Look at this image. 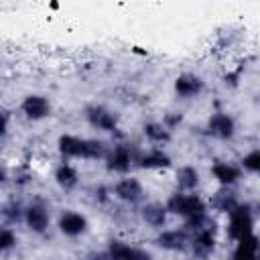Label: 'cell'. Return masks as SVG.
<instances>
[{
  "label": "cell",
  "mask_w": 260,
  "mask_h": 260,
  "mask_svg": "<svg viewBox=\"0 0 260 260\" xmlns=\"http://www.w3.org/2000/svg\"><path fill=\"white\" fill-rule=\"evenodd\" d=\"M59 152L69 158H104L110 154L102 140L79 138L71 134H63L59 138Z\"/></svg>",
  "instance_id": "1"
},
{
  "label": "cell",
  "mask_w": 260,
  "mask_h": 260,
  "mask_svg": "<svg viewBox=\"0 0 260 260\" xmlns=\"http://www.w3.org/2000/svg\"><path fill=\"white\" fill-rule=\"evenodd\" d=\"M167 209L169 213H175L179 217H183L185 221H193V219H199L205 213V203L199 195H193V193H175L167 199Z\"/></svg>",
  "instance_id": "2"
},
{
  "label": "cell",
  "mask_w": 260,
  "mask_h": 260,
  "mask_svg": "<svg viewBox=\"0 0 260 260\" xmlns=\"http://www.w3.org/2000/svg\"><path fill=\"white\" fill-rule=\"evenodd\" d=\"M254 228V217H252V209L248 203H240L232 213H230V221H228V236L232 240H242L246 236L252 234Z\"/></svg>",
  "instance_id": "3"
},
{
  "label": "cell",
  "mask_w": 260,
  "mask_h": 260,
  "mask_svg": "<svg viewBox=\"0 0 260 260\" xmlns=\"http://www.w3.org/2000/svg\"><path fill=\"white\" fill-rule=\"evenodd\" d=\"M85 118L98 130H104V132L118 130V116L114 112H110L108 108H104V106H89L85 110Z\"/></svg>",
  "instance_id": "4"
},
{
  "label": "cell",
  "mask_w": 260,
  "mask_h": 260,
  "mask_svg": "<svg viewBox=\"0 0 260 260\" xmlns=\"http://www.w3.org/2000/svg\"><path fill=\"white\" fill-rule=\"evenodd\" d=\"M207 132L219 140H230L236 134V122L230 114L215 112V114H211V118L207 122Z\"/></svg>",
  "instance_id": "5"
},
{
  "label": "cell",
  "mask_w": 260,
  "mask_h": 260,
  "mask_svg": "<svg viewBox=\"0 0 260 260\" xmlns=\"http://www.w3.org/2000/svg\"><path fill=\"white\" fill-rule=\"evenodd\" d=\"M106 162H108V169L114 173H128L134 162L132 148L128 144H116L106 156Z\"/></svg>",
  "instance_id": "6"
},
{
  "label": "cell",
  "mask_w": 260,
  "mask_h": 260,
  "mask_svg": "<svg viewBox=\"0 0 260 260\" xmlns=\"http://www.w3.org/2000/svg\"><path fill=\"white\" fill-rule=\"evenodd\" d=\"M189 244H191V238L185 228L183 230H165L156 236V246H160L165 250L183 252V250H187Z\"/></svg>",
  "instance_id": "7"
},
{
  "label": "cell",
  "mask_w": 260,
  "mask_h": 260,
  "mask_svg": "<svg viewBox=\"0 0 260 260\" xmlns=\"http://www.w3.org/2000/svg\"><path fill=\"white\" fill-rule=\"evenodd\" d=\"M114 195H116L120 201L138 203V201L144 197V189H142V185H140L138 179H134V177H124V179H120V181L114 185Z\"/></svg>",
  "instance_id": "8"
},
{
  "label": "cell",
  "mask_w": 260,
  "mask_h": 260,
  "mask_svg": "<svg viewBox=\"0 0 260 260\" xmlns=\"http://www.w3.org/2000/svg\"><path fill=\"white\" fill-rule=\"evenodd\" d=\"M108 256L110 260H152L150 254H146L144 250H138L126 242L120 240H112L108 246Z\"/></svg>",
  "instance_id": "9"
},
{
  "label": "cell",
  "mask_w": 260,
  "mask_h": 260,
  "mask_svg": "<svg viewBox=\"0 0 260 260\" xmlns=\"http://www.w3.org/2000/svg\"><path fill=\"white\" fill-rule=\"evenodd\" d=\"M20 110L28 120H43L51 114V104L43 95H26L20 104Z\"/></svg>",
  "instance_id": "10"
},
{
  "label": "cell",
  "mask_w": 260,
  "mask_h": 260,
  "mask_svg": "<svg viewBox=\"0 0 260 260\" xmlns=\"http://www.w3.org/2000/svg\"><path fill=\"white\" fill-rule=\"evenodd\" d=\"M24 223L28 225L30 232L43 234V232L49 228V213H47L45 205H41V203H30L28 207H24Z\"/></svg>",
  "instance_id": "11"
},
{
  "label": "cell",
  "mask_w": 260,
  "mask_h": 260,
  "mask_svg": "<svg viewBox=\"0 0 260 260\" xmlns=\"http://www.w3.org/2000/svg\"><path fill=\"white\" fill-rule=\"evenodd\" d=\"M59 230H61V234H65L69 238L81 236L87 230V219H85V215H81L77 211H65L59 217Z\"/></svg>",
  "instance_id": "12"
},
{
  "label": "cell",
  "mask_w": 260,
  "mask_h": 260,
  "mask_svg": "<svg viewBox=\"0 0 260 260\" xmlns=\"http://www.w3.org/2000/svg\"><path fill=\"white\" fill-rule=\"evenodd\" d=\"M201 89H203V81H201V77H197L193 73H183V75H179L175 79V91L183 100H189V98L199 95Z\"/></svg>",
  "instance_id": "13"
},
{
  "label": "cell",
  "mask_w": 260,
  "mask_h": 260,
  "mask_svg": "<svg viewBox=\"0 0 260 260\" xmlns=\"http://www.w3.org/2000/svg\"><path fill=\"white\" fill-rule=\"evenodd\" d=\"M258 252H260V238L250 234V236L238 240V244L232 252V260H258Z\"/></svg>",
  "instance_id": "14"
},
{
  "label": "cell",
  "mask_w": 260,
  "mask_h": 260,
  "mask_svg": "<svg viewBox=\"0 0 260 260\" xmlns=\"http://www.w3.org/2000/svg\"><path fill=\"white\" fill-rule=\"evenodd\" d=\"M211 175L223 185V187H230L234 185L238 179H240V169L232 162H225V160H215L211 165Z\"/></svg>",
  "instance_id": "15"
},
{
  "label": "cell",
  "mask_w": 260,
  "mask_h": 260,
  "mask_svg": "<svg viewBox=\"0 0 260 260\" xmlns=\"http://www.w3.org/2000/svg\"><path fill=\"white\" fill-rule=\"evenodd\" d=\"M167 215H169L167 205H160V203H146V205L142 207V219H144L150 228H162L165 221H167Z\"/></svg>",
  "instance_id": "16"
},
{
  "label": "cell",
  "mask_w": 260,
  "mask_h": 260,
  "mask_svg": "<svg viewBox=\"0 0 260 260\" xmlns=\"http://www.w3.org/2000/svg\"><path fill=\"white\" fill-rule=\"evenodd\" d=\"M138 162L142 169H167L171 165V156L167 152H162L160 148H152L146 154H142L138 158Z\"/></svg>",
  "instance_id": "17"
},
{
  "label": "cell",
  "mask_w": 260,
  "mask_h": 260,
  "mask_svg": "<svg viewBox=\"0 0 260 260\" xmlns=\"http://www.w3.org/2000/svg\"><path fill=\"white\" fill-rule=\"evenodd\" d=\"M55 181H57V185H59L61 189L69 191V189L77 187V183H79V175H77L75 167L63 162V165H59L57 171H55Z\"/></svg>",
  "instance_id": "18"
},
{
  "label": "cell",
  "mask_w": 260,
  "mask_h": 260,
  "mask_svg": "<svg viewBox=\"0 0 260 260\" xmlns=\"http://www.w3.org/2000/svg\"><path fill=\"white\" fill-rule=\"evenodd\" d=\"M142 132L154 144H165V142L171 140V130L165 124H160V122H146L142 126Z\"/></svg>",
  "instance_id": "19"
},
{
  "label": "cell",
  "mask_w": 260,
  "mask_h": 260,
  "mask_svg": "<svg viewBox=\"0 0 260 260\" xmlns=\"http://www.w3.org/2000/svg\"><path fill=\"white\" fill-rule=\"evenodd\" d=\"M177 185H179V189H183V191L195 189V187L199 185V173H197V169H195V167H189V165L177 169Z\"/></svg>",
  "instance_id": "20"
},
{
  "label": "cell",
  "mask_w": 260,
  "mask_h": 260,
  "mask_svg": "<svg viewBox=\"0 0 260 260\" xmlns=\"http://www.w3.org/2000/svg\"><path fill=\"white\" fill-rule=\"evenodd\" d=\"M211 205L217 209V211H223V213H232L240 203H238V199H236V195L232 193V191H228V189H223V191H217L215 195H213V199H211Z\"/></svg>",
  "instance_id": "21"
},
{
  "label": "cell",
  "mask_w": 260,
  "mask_h": 260,
  "mask_svg": "<svg viewBox=\"0 0 260 260\" xmlns=\"http://www.w3.org/2000/svg\"><path fill=\"white\" fill-rule=\"evenodd\" d=\"M2 217L6 223H18L20 219H24V209L16 201H10L2 207Z\"/></svg>",
  "instance_id": "22"
},
{
  "label": "cell",
  "mask_w": 260,
  "mask_h": 260,
  "mask_svg": "<svg viewBox=\"0 0 260 260\" xmlns=\"http://www.w3.org/2000/svg\"><path fill=\"white\" fill-rule=\"evenodd\" d=\"M242 167H244L246 171H250V173L260 175V150H258V148H256V150H250V152L242 158Z\"/></svg>",
  "instance_id": "23"
},
{
  "label": "cell",
  "mask_w": 260,
  "mask_h": 260,
  "mask_svg": "<svg viewBox=\"0 0 260 260\" xmlns=\"http://www.w3.org/2000/svg\"><path fill=\"white\" fill-rule=\"evenodd\" d=\"M14 246H16V234L10 228H4L2 234H0V250L2 252H8Z\"/></svg>",
  "instance_id": "24"
},
{
  "label": "cell",
  "mask_w": 260,
  "mask_h": 260,
  "mask_svg": "<svg viewBox=\"0 0 260 260\" xmlns=\"http://www.w3.org/2000/svg\"><path fill=\"white\" fill-rule=\"evenodd\" d=\"M181 120H183V116H181V114H177V112H169V114L165 116V122H162V124H165L169 130H173L175 126H179V124H181Z\"/></svg>",
  "instance_id": "25"
},
{
  "label": "cell",
  "mask_w": 260,
  "mask_h": 260,
  "mask_svg": "<svg viewBox=\"0 0 260 260\" xmlns=\"http://www.w3.org/2000/svg\"><path fill=\"white\" fill-rule=\"evenodd\" d=\"M258 260H260V252H258Z\"/></svg>",
  "instance_id": "26"
}]
</instances>
